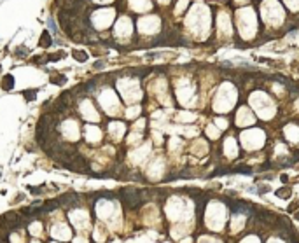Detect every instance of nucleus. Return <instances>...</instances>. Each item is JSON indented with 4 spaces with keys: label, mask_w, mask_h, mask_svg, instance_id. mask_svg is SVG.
Returning a JSON list of instances; mask_svg holds the SVG:
<instances>
[{
    "label": "nucleus",
    "mask_w": 299,
    "mask_h": 243,
    "mask_svg": "<svg viewBox=\"0 0 299 243\" xmlns=\"http://www.w3.org/2000/svg\"><path fill=\"white\" fill-rule=\"evenodd\" d=\"M2 89H4V91L14 89V77L12 75H5L4 79H2Z\"/></svg>",
    "instance_id": "2"
},
{
    "label": "nucleus",
    "mask_w": 299,
    "mask_h": 243,
    "mask_svg": "<svg viewBox=\"0 0 299 243\" xmlns=\"http://www.w3.org/2000/svg\"><path fill=\"white\" fill-rule=\"evenodd\" d=\"M51 82H53V84H58V86H61V84H65L66 82V77L63 74H54V75H51Z\"/></svg>",
    "instance_id": "4"
},
{
    "label": "nucleus",
    "mask_w": 299,
    "mask_h": 243,
    "mask_svg": "<svg viewBox=\"0 0 299 243\" xmlns=\"http://www.w3.org/2000/svg\"><path fill=\"white\" fill-rule=\"evenodd\" d=\"M72 56H74L77 61H86V60H88V54L84 53V51H72Z\"/></svg>",
    "instance_id": "5"
},
{
    "label": "nucleus",
    "mask_w": 299,
    "mask_h": 243,
    "mask_svg": "<svg viewBox=\"0 0 299 243\" xmlns=\"http://www.w3.org/2000/svg\"><path fill=\"white\" fill-rule=\"evenodd\" d=\"M25 53H27V49H18V51H16V56H23Z\"/></svg>",
    "instance_id": "10"
},
{
    "label": "nucleus",
    "mask_w": 299,
    "mask_h": 243,
    "mask_svg": "<svg viewBox=\"0 0 299 243\" xmlns=\"http://www.w3.org/2000/svg\"><path fill=\"white\" fill-rule=\"evenodd\" d=\"M79 196L75 194V192H66V194H63L61 198L58 199L61 205H65V207H75V205H79Z\"/></svg>",
    "instance_id": "1"
},
{
    "label": "nucleus",
    "mask_w": 299,
    "mask_h": 243,
    "mask_svg": "<svg viewBox=\"0 0 299 243\" xmlns=\"http://www.w3.org/2000/svg\"><path fill=\"white\" fill-rule=\"evenodd\" d=\"M0 70H2V68H0Z\"/></svg>",
    "instance_id": "13"
},
{
    "label": "nucleus",
    "mask_w": 299,
    "mask_h": 243,
    "mask_svg": "<svg viewBox=\"0 0 299 243\" xmlns=\"http://www.w3.org/2000/svg\"><path fill=\"white\" fill-rule=\"evenodd\" d=\"M42 191H44L42 187H32V189H30V192H32V194H40Z\"/></svg>",
    "instance_id": "8"
},
{
    "label": "nucleus",
    "mask_w": 299,
    "mask_h": 243,
    "mask_svg": "<svg viewBox=\"0 0 299 243\" xmlns=\"http://www.w3.org/2000/svg\"><path fill=\"white\" fill-rule=\"evenodd\" d=\"M47 25H49V28H51V30H56V25H54V21H53V19H49V21H47Z\"/></svg>",
    "instance_id": "9"
},
{
    "label": "nucleus",
    "mask_w": 299,
    "mask_h": 243,
    "mask_svg": "<svg viewBox=\"0 0 299 243\" xmlns=\"http://www.w3.org/2000/svg\"><path fill=\"white\" fill-rule=\"evenodd\" d=\"M51 42H53V40H51V35H49V32H42V37H40V47H49V46H51Z\"/></svg>",
    "instance_id": "3"
},
{
    "label": "nucleus",
    "mask_w": 299,
    "mask_h": 243,
    "mask_svg": "<svg viewBox=\"0 0 299 243\" xmlns=\"http://www.w3.org/2000/svg\"><path fill=\"white\" fill-rule=\"evenodd\" d=\"M23 96L27 98L28 102H33L37 98V89H28V91H23Z\"/></svg>",
    "instance_id": "6"
},
{
    "label": "nucleus",
    "mask_w": 299,
    "mask_h": 243,
    "mask_svg": "<svg viewBox=\"0 0 299 243\" xmlns=\"http://www.w3.org/2000/svg\"><path fill=\"white\" fill-rule=\"evenodd\" d=\"M101 66H103V63H98V61L95 63V68H101Z\"/></svg>",
    "instance_id": "11"
},
{
    "label": "nucleus",
    "mask_w": 299,
    "mask_h": 243,
    "mask_svg": "<svg viewBox=\"0 0 299 243\" xmlns=\"http://www.w3.org/2000/svg\"><path fill=\"white\" fill-rule=\"evenodd\" d=\"M296 219H297V221H299V212H297V213H296Z\"/></svg>",
    "instance_id": "12"
},
{
    "label": "nucleus",
    "mask_w": 299,
    "mask_h": 243,
    "mask_svg": "<svg viewBox=\"0 0 299 243\" xmlns=\"http://www.w3.org/2000/svg\"><path fill=\"white\" fill-rule=\"evenodd\" d=\"M277 196H278V198H289V196H290V189H289V187H283V189L277 191Z\"/></svg>",
    "instance_id": "7"
}]
</instances>
